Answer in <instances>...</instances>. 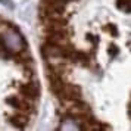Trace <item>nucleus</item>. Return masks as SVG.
<instances>
[{"label": "nucleus", "instance_id": "f257e3e1", "mask_svg": "<svg viewBox=\"0 0 131 131\" xmlns=\"http://www.w3.org/2000/svg\"><path fill=\"white\" fill-rule=\"evenodd\" d=\"M46 81L81 130H131V0H38Z\"/></svg>", "mask_w": 131, "mask_h": 131}, {"label": "nucleus", "instance_id": "f03ea898", "mask_svg": "<svg viewBox=\"0 0 131 131\" xmlns=\"http://www.w3.org/2000/svg\"><path fill=\"white\" fill-rule=\"evenodd\" d=\"M40 80L30 43L0 15V130H22L36 118Z\"/></svg>", "mask_w": 131, "mask_h": 131}]
</instances>
